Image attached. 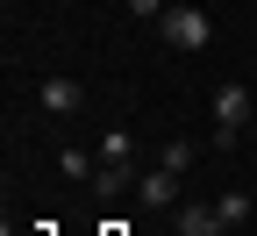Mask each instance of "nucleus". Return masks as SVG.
I'll return each mask as SVG.
<instances>
[{
    "mask_svg": "<svg viewBox=\"0 0 257 236\" xmlns=\"http://www.w3.org/2000/svg\"><path fill=\"white\" fill-rule=\"evenodd\" d=\"M93 158H100V165H128V158H136V129H107Z\"/></svg>",
    "mask_w": 257,
    "mask_h": 236,
    "instance_id": "nucleus-5",
    "label": "nucleus"
},
{
    "mask_svg": "<svg viewBox=\"0 0 257 236\" xmlns=\"http://www.w3.org/2000/svg\"><path fill=\"white\" fill-rule=\"evenodd\" d=\"M165 8H172V0H128V15H143V22H157Z\"/></svg>",
    "mask_w": 257,
    "mask_h": 236,
    "instance_id": "nucleus-9",
    "label": "nucleus"
},
{
    "mask_svg": "<svg viewBox=\"0 0 257 236\" xmlns=\"http://www.w3.org/2000/svg\"><path fill=\"white\" fill-rule=\"evenodd\" d=\"M250 129H257V122H250Z\"/></svg>",
    "mask_w": 257,
    "mask_h": 236,
    "instance_id": "nucleus-14",
    "label": "nucleus"
},
{
    "mask_svg": "<svg viewBox=\"0 0 257 236\" xmlns=\"http://www.w3.org/2000/svg\"><path fill=\"white\" fill-rule=\"evenodd\" d=\"M36 100H43V115H79V108H86V86H79V79H43Z\"/></svg>",
    "mask_w": 257,
    "mask_h": 236,
    "instance_id": "nucleus-3",
    "label": "nucleus"
},
{
    "mask_svg": "<svg viewBox=\"0 0 257 236\" xmlns=\"http://www.w3.org/2000/svg\"><path fill=\"white\" fill-rule=\"evenodd\" d=\"M250 172H257V150H250Z\"/></svg>",
    "mask_w": 257,
    "mask_h": 236,
    "instance_id": "nucleus-11",
    "label": "nucleus"
},
{
    "mask_svg": "<svg viewBox=\"0 0 257 236\" xmlns=\"http://www.w3.org/2000/svg\"><path fill=\"white\" fill-rule=\"evenodd\" d=\"M57 172H64V179H93V172H100V158H86V150H64V158H57Z\"/></svg>",
    "mask_w": 257,
    "mask_h": 236,
    "instance_id": "nucleus-8",
    "label": "nucleus"
},
{
    "mask_svg": "<svg viewBox=\"0 0 257 236\" xmlns=\"http://www.w3.org/2000/svg\"><path fill=\"white\" fill-rule=\"evenodd\" d=\"M157 36H165L172 50H207L214 43V15L193 8V0H172L165 15H157Z\"/></svg>",
    "mask_w": 257,
    "mask_h": 236,
    "instance_id": "nucleus-1",
    "label": "nucleus"
},
{
    "mask_svg": "<svg viewBox=\"0 0 257 236\" xmlns=\"http://www.w3.org/2000/svg\"><path fill=\"white\" fill-rule=\"evenodd\" d=\"M214 215L221 222H250V186H229V193L214 200Z\"/></svg>",
    "mask_w": 257,
    "mask_h": 236,
    "instance_id": "nucleus-6",
    "label": "nucleus"
},
{
    "mask_svg": "<svg viewBox=\"0 0 257 236\" xmlns=\"http://www.w3.org/2000/svg\"><path fill=\"white\" fill-rule=\"evenodd\" d=\"M186 236H214V229H186Z\"/></svg>",
    "mask_w": 257,
    "mask_h": 236,
    "instance_id": "nucleus-10",
    "label": "nucleus"
},
{
    "mask_svg": "<svg viewBox=\"0 0 257 236\" xmlns=\"http://www.w3.org/2000/svg\"><path fill=\"white\" fill-rule=\"evenodd\" d=\"M107 236H121V229H114V222H107Z\"/></svg>",
    "mask_w": 257,
    "mask_h": 236,
    "instance_id": "nucleus-12",
    "label": "nucleus"
},
{
    "mask_svg": "<svg viewBox=\"0 0 257 236\" xmlns=\"http://www.w3.org/2000/svg\"><path fill=\"white\" fill-rule=\"evenodd\" d=\"M250 8H257V0H250Z\"/></svg>",
    "mask_w": 257,
    "mask_h": 236,
    "instance_id": "nucleus-13",
    "label": "nucleus"
},
{
    "mask_svg": "<svg viewBox=\"0 0 257 236\" xmlns=\"http://www.w3.org/2000/svg\"><path fill=\"white\" fill-rule=\"evenodd\" d=\"M157 165H165V172H179V179H186V172H193V143H186V136H172L165 150H157Z\"/></svg>",
    "mask_w": 257,
    "mask_h": 236,
    "instance_id": "nucleus-7",
    "label": "nucleus"
},
{
    "mask_svg": "<svg viewBox=\"0 0 257 236\" xmlns=\"http://www.w3.org/2000/svg\"><path fill=\"white\" fill-rule=\"evenodd\" d=\"M136 200H143V208H172V200H179V172H165V165L143 172L136 179Z\"/></svg>",
    "mask_w": 257,
    "mask_h": 236,
    "instance_id": "nucleus-4",
    "label": "nucleus"
},
{
    "mask_svg": "<svg viewBox=\"0 0 257 236\" xmlns=\"http://www.w3.org/2000/svg\"><path fill=\"white\" fill-rule=\"evenodd\" d=\"M243 122H257L250 86H243V79H221V86H214V150H236Z\"/></svg>",
    "mask_w": 257,
    "mask_h": 236,
    "instance_id": "nucleus-2",
    "label": "nucleus"
}]
</instances>
